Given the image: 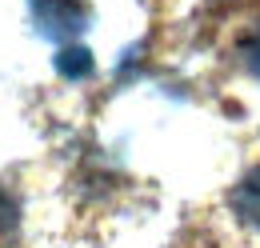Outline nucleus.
<instances>
[{"mask_svg":"<svg viewBox=\"0 0 260 248\" xmlns=\"http://www.w3.org/2000/svg\"><path fill=\"white\" fill-rule=\"evenodd\" d=\"M32 20L48 40H76L88 28L84 0H32Z\"/></svg>","mask_w":260,"mask_h":248,"instance_id":"1","label":"nucleus"},{"mask_svg":"<svg viewBox=\"0 0 260 248\" xmlns=\"http://www.w3.org/2000/svg\"><path fill=\"white\" fill-rule=\"evenodd\" d=\"M228 204H232V212L244 220L248 228H256V232H260V164L252 168V172L240 176V184L232 188Z\"/></svg>","mask_w":260,"mask_h":248,"instance_id":"2","label":"nucleus"},{"mask_svg":"<svg viewBox=\"0 0 260 248\" xmlns=\"http://www.w3.org/2000/svg\"><path fill=\"white\" fill-rule=\"evenodd\" d=\"M56 68H60L64 76H88V72H92V56H88V48L72 44V48H60V52H56Z\"/></svg>","mask_w":260,"mask_h":248,"instance_id":"3","label":"nucleus"},{"mask_svg":"<svg viewBox=\"0 0 260 248\" xmlns=\"http://www.w3.org/2000/svg\"><path fill=\"white\" fill-rule=\"evenodd\" d=\"M244 64H248V68H252V72L260 76V28L252 32V40L244 44Z\"/></svg>","mask_w":260,"mask_h":248,"instance_id":"4","label":"nucleus"}]
</instances>
